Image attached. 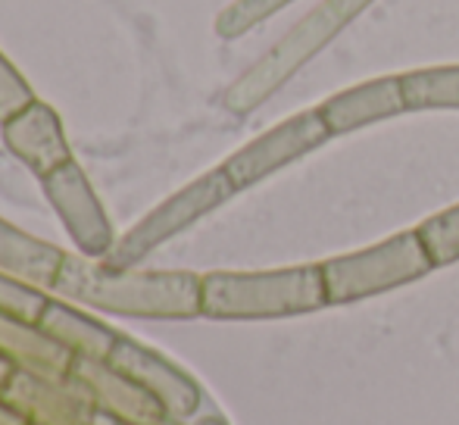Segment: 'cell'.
<instances>
[{"label":"cell","mask_w":459,"mask_h":425,"mask_svg":"<svg viewBox=\"0 0 459 425\" xmlns=\"http://www.w3.org/2000/svg\"><path fill=\"white\" fill-rule=\"evenodd\" d=\"M200 282L194 273H144V269H109L103 260L66 254L50 294L88 310L132 319L182 322L197 319Z\"/></svg>","instance_id":"6da1fadb"},{"label":"cell","mask_w":459,"mask_h":425,"mask_svg":"<svg viewBox=\"0 0 459 425\" xmlns=\"http://www.w3.org/2000/svg\"><path fill=\"white\" fill-rule=\"evenodd\" d=\"M322 307H328L322 266L210 273L200 282V313L206 319H284Z\"/></svg>","instance_id":"7a4b0ae2"},{"label":"cell","mask_w":459,"mask_h":425,"mask_svg":"<svg viewBox=\"0 0 459 425\" xmlns=\"http://www.w3.org/2000/svg\"><path fill=\"white\" fill-rule=\"evenodd\" d=\"M368 4H372V0H322L309 16H303L263 60H256L254 66L222 94L225 109L244 116L260 107L263 100H269L303 63L313 60V56L319 54L351 19H357Z\"/></svg>","instance_id":"3957f363"},{"label":"cell","mask_w":459,"mask_h":425,"mask_svg":"<svg viewBox=\"0 0 459 425\" xmlns=\"http://www.w3.org/2000/svg\"><path fill=\"white\" fill-rule=\"evenodd\" d=\"M435 269L429 250H425L419 231H400L381 244H372L357 254L334 256L322 263V282H325V300L334 307L357 304L375 294L394 291L400 285L422 279Z\"/></svg>","instance_id":"277c9868"},{"label":"cell","mask_w":459,"mask_h":425,"mask_svg":"<svg viewBox=\"0 0 459 425\" xmlns=\"http://www.w3.org/2000/svg\"><path fill=\"white\" fill-rule=\"evenodd\" d=\"M235 195H238L235 185L229 182L222 166H219V169H210L206 176L194 178L191 185H185L182 191H176L169 201L153 207L122 238H116L113 250L103 256V263H107L109 269H134L147 254H153L160 244L182 235L185 229H191L194 222H200L206 212L219 210Z\"/></svg>","instance_id":"5b68a950"},{"label":"cell","mask_w":459,"mask_h":425,"mask_svg":"<svg viewBox=\"0 0 459 425\" xmlns=\"http://www.w3.org/2000/svg\"><path fill=\"white\" fill-rule=\"evenodd\" d=\"M328 138H332V132L322 122L319 109H303V113L284 119L281 126L269 128L266 134L254 138L250 144H244L238 153H231L222 163V172L235 185V191H244L269 178L273 172L290 166L294 160L307 157L309 151L322 147Z\"/></svg>","instance_id":"8992f818"},{"label":"cell","mask_w":459,"mask_h":425,"mask_svg":"<svg viewBox=\"0 0 459 425\" xmlns=\"http://www.w3.org/2000/svg\"><path fill=\"white\" fill-rule=\"evenodd\" d=\"M41 188L54 212L60 216L63 229L69 231L73 244L79 247V254L88 256V260H103L113 250L116 235L85 169L73 160V163L44 176Z\"/></svg>","instance_id":"52a82bcc"},{"label":"cell","mask_w":459,"mask_h":425,"mask_svg":"<svg viewBox=\"0 0 459 425\" xmlns=\"http://www.w3.org/2000/svg\"><path fill=\"white\" fill-rule=\"evenodd\" d=\"M109 363L126 372L128 378H134L166 410L169 420H191L200 410V403H204V391H200V385L187 376L182 366H176L169 357L141 344V341L119 334V344L109 353Z\"/></svg>","instance_id":"ba28073f"},{"label":"cell","mask_w":459,"mask_h":425,"mask_svg":"<svg viewBox=\"0 0 459 425\" xmlns=\"http://www.w3.org/2000/svg\"><path fill=\"white\" fill-rule=\"evenodd\" d=\"M0 395L10 401L29 425H94L97 410L88 397V391L66 378H44L29 372H13L6 388Z\"/></svg>","instance_id":"9c48e42d"},{"label":"cell","mask_w":459,"mask_h":425,"mask_svg":"<svg viewBox=\"0 0 459 425\" xmlns=\"http://www.w3.org/2000/svg\"><path fill=\"white\" fill-rule=\"evenodd\" d=\"M0 134L4 144L19 163H25L38 178L50 176L60 166L73 163V147L63 132L60 116L54 113V107H48L44 100H31L25 109H19L16 116H10L6 122H0Z\"/></svg>","instance_id":"30bf717a"},{"label":"cell","mask_w":459,"mask_h":425,"mask_svg":"<svg viewBox=\"0 0 459 425\" xmlns=\"http://www.w3.org/2000/svg\"><path fill=\"white\" fill-rule=\"evenodd\" d=\"M73 378L88 391L97 416L141 425L169 420L166 410L134 378H128L122 369H116L109 360H75Z\"/></svg>","instance_id":"8fae6325"},{"label":"cell","mask_w":459,"mask_h":425,"mask_svg":"<svg viewBox=\"0 0 459 425\" xmlns=\"http://www.w3.org/2000/svg\"><path fill=\"white\" fill-rule=\"evenodd\" d=\"M316 109H319L328 132L347 134L372 126V122L403 113L406 100L403 88H400V75H385V79H372L357 88H347V91L334 94V98H328L325 104H319Z\"/></svg>","instance_id":"7c38bea8"},{"label":"cell","mask_w":459,"mask_h":425,"mask_svg":"<svg viewBox=\"0 0 459 425\" xmlns=\"http://www.w3.org/2000/svg\"><path fill=\"white\" fill-rule=\"evenodd\" d=\"M0 353L16 372L44 378H66L73 376L75 357L44 332L38 322L13 319L0 313Z\"/></svg>","instance_id":"4fadbf2b"},{"label":"cell","mask_w":459,"mask_h":425,"mask_svg":"<svg viewBox=\"0 0 459 425\" xmlns=\"http://www.w3.org/2000/svg\"><path fill=\"white\" fill-rule=\"evenodd\" d=\"M38 325L54 341H60L75 360H109L113 347L119 344V332H113L107 322L88 317L85 310L63 298L48 300Z\"/></svg>","instance_id":"5bb4252c"},{"label":"cell","mask_w":459,"mask_h":425,"mask_svg":"<svg viewBox=\"0 0 459 425\" xmlns=\"http://www.w3.org/2000/svg\"><path fill=\"white\" fill-rule=\"evenodd\" d=\"M63 260H66V254L60 247L0 219V273L16 275L29 285L50 291L56 275H60Z\"/></svg>","instance_id":"9a60e30c"},{"label":"cell","mask_w":459,"mask_h":425,"mask_svg":"<svg viewBox=\"0 0 459 425\" xmlns=\"http://www.w3.org/2000/svg\"><path fill=\"white\" fill-rule=\"evenodd\" d=\"M406 109H459V66H429L400 75Z\"/></svg>","instance_id":"2e32d148"},{"label":"cell","mask_w":459,"mask_h":425,"mask_svg":"<svg viewBox=\"0 0 459 425\" xmlns=\"http://www.w3.org/2000/svg\"><path fill=\"white\" fill-rule=\"evenodd\" d=\"M288 4H294V0H235L216 16V35L225 41H235L260 22H266L269 16L281 13Z\"/></svg>","instance_id":"e0dca14e"},{"label":"cell","mask_w":459,"mask_h":425,"mask_svg":"<svg viewBox=\"0 0 459 425\" xmlns=\"http://www.w3.org/2000/svg\"><path fill=\"white\" fill-rule=\"evenodd\" d=\"M416 231H419V238H422L435 269L459 260V204L444 212H437V216L425 219Z\"/></svg>","instance_id":"ac0fdd59"},{"label":"cell","mask_w":459,"mask_h":425,"mask_svg":"<svg viewBox=\"0 0 459 425\" xmlns=\"http://www.w3.org/2000/svg\"><path fill=\"white\" fill-rule=\"evenodd\" d=\"M50 294L38 285L16 279V275L0 273V313L13 319H25V322H38L48 307Z\"/></svg>","instance_id":"d6986e66"},{"label":"cell","mask_w":459,"mask_h":425,"mask_svg":"<svg viewBox=\"0 0 459 425\" xmlns=\"http://www.w3.org/2000/svg\"><path fill=\"white\" fill-rule=\"evenodd\" d=\"M31 100H38L35 91H31V85L22 79V73L0 54V122L16 116L19 109H25Z\"/></svg>","instance_id":"ffe728a7"},{"label":"cell","mask_w":459,"mask_h":425,"mask_svg":"<svg viewBox=\"0 0 459 425\" xmlns=\"http://www.w3.org/2000/svg\"><path fill=\"white\" fill-rule=\"evenodd\" d=\"M0 425H29L22 416L16 413V410L10 407V401H6L4 395H0Z\"/></svg>","instance_id":"44dd1931"},{"label":"cell","mask_w":459,"mask_h":425,"mask_svg":"<svg viewBox=\"0 0 459 425\" xmlns=\"http://www.w3.org/2000/svg\"><path fill=\"white\" fill-rule=\"evenodd\" d=\"M94 425H141V422H119V420H107V416H97ZM151 425H185L178 420H163V422H151Z\"/></svg>","instance_id":"7402d4cb"},{"label":"cell","mask_w":459,"mask_h":425,"mask_svg":"<svg viewBox=\"0 0 459 425\" xmlns=\"http://www.w3.org/2000/svg\"><path fill=\"white\" fill-rule=\"evenodd\" d=\"M13 372H16V369H13V366L6 363V357H4V353H0V391L6 388V382H10V378H13Z\"/></svg>","instance_id":"603a6c76"},{"label":"cell","mask_w":459,"mask_h":425,"mask_svg":"<svg viewBox=\"0 0 459 425\" xmlns=\"http://www.w3.org/2000/svg\"><path fill=\"white\" fill-rule=\"evenodd\" d=\"M197 425H229L222 420V416H206V420H200Z\"/></svg>","instance_id":"cb8c5ba5"}]
</instances>
